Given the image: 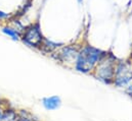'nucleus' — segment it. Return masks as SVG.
Instances as JSON below:
<instances>
[{
  "label": "nucleus",
  "mask_w": 132,
  "mask_h": 121,
  "mask_svg": "<svg viewBox=\"0 0 132 121\" xmlns=\"http://www.w3.org/2000/svg\"><path fill=\"white\" fill-rule=\"evenodd\" d=\"M125 91H126V93H127L130 97H132V83L131 84H129V85L125 88Z\"/></svg>",
  "instance_id": "nucleus-11"
},
{
  "label": "nucleus",
  "mask_w": 132,
  "mask_h": 121,
  "mask_svg": "<svg viewBox=\"0 0 132 121\" xmlns=\"http://www.w3.org/2000/svg\"><path fill=\"white\" fill-rule=\"evenodd\" d=\"M132 83V68L129 63L125 61H118L115 68V75L113 85L116 88H126Z\"/></svg>",
  "instance_id": "nucleus-3"
},
{
  "label": "nucleus",
  "mask_w": 132,
  "mask_h": 121,
  "mask_svg": "<svg viewBox=\"0 0 132 121\" xmlns=\"http://www.w3.org/2000/svg\"><path fill=\"white\" fill-rule=\"evenodd\" d=\"M117 62H118L117 58L113 54L106 52L105 55L101 58V60L96 65V67L94 68L92 74L102 84L113 85Z\"/></svg>",
  "instance_id": "nucleus-2"
},
{
  "label": "nucleus",
  "mask_w": 132,
  "mask_h": 121,
  "mask_svg": "<svg viewBox=\"0 0 132 121\" xmlns=\"http://www.w3.org/2000/svg\"><path fill=\"white\" fill-rule=\"evenodd\" d=\"M6 121H18V119L14 118V119H9V120H6Z\"/></svg>",
  "instance_id": "nucleus-13"
},
{
  "label": "nucleus",
  "mask_w": 132,
  "mask_h": 121,
  "mask_svg": "<svg viewBox=\"0 0 132 121\" xmlns=\"http://www.w3.org/2000/svg\"><path fill=\"white\" fill-rule=\"evenodd\" d=\"M16 119L18 121H33L31 114L28 113L26 110H21L20 112H16Z\"/></svg>",
  "instance_id": "nucleus-9"
},
{
  "label": "nucleus",
  "mask_w": 132,
  "mask_h": 121,
  "mask_svg": "<svg viewBox=\"0 0 132 121\" xmlns=\"http://www.w3.org/2000/svg\"><path fill=\"white\" fill-rule=\"evenodd\" d=\"M62 46H64L63 43L53 42V41H51V40H49L47 38H44L43 41H42V43H41V45H40V47H39V49L41 51H43L44 53L49 54V53H54Z\"/></svg>",
  "instance_id": "nucleus-7"
},
{
  "label": "nucleus",
  "mask_w": 132,
  "mask_h": 121,
  "mask_svg": "<svg viewBox=\"0 0 132 121\" xmlns=\"http://www.w3.org/2000/svg\"><path fill=\"white\" fill-rule=\"evenodd\" d=\"M105 51H102L93 46H84L79 49L74 68L80 73L89 74L92 73L98 62L105 55Z\"/></svg>",
  "instance_id": "nucleus-1"
},
{
  "label": "nucleus",
  "mask_w": 132,
  "mask_h": 121,
  "mask_svg": "<svg viewBox=\"0 0 132 121\" xmlns=\"http://www.w3.org/2000/svg\"><path fill=\"white\" fill-rule=\"evenodd\" d=\"M1 32L4 34V35H6V36H8L11 40H13V41H20L21 40V36H22V34L19 32V31H16L14 28H12L11 26H4V27H2L1 28Z\"/></svg>",
  "instance_id": "nucleus-8"
},
{
  "label": "nucleus",
  "mask_w": 132,
  "mask_h": 121,
  "mask_svg": "<svg viewBox=\"0 0 132 121\" xmlns=\"http://www.w3.org/2000/svg\"><path fill=\"white\" fill-rule=\"evenodd\" d=\"M77 1H78V3H79V4H81V3L83 2V0H77Z\"/></svg>",
  "instance_id": "nucleus-14"
},
{
  "label": "nucleus",
  "mask_w": 132,
  "mask_h": 121,
  "mask_svg": "<svg viewBox=\"0 0 132 121\" xmlns=\"http://www.w3.org/2000/svg\"><path fill=\"white\" fill-rule=\"evenodd\" d=\"M3 112H4V109L1 107V105H0V121L2 120V116H3Z\"/></svg>",
  "instance_id": "nucleus-12"
},
{
  "label": "nucleus",
  "mask_w": 132,
  "mask_h": 121,
  "mask_svg": "<svg viewBox=\"0 0 132 121\" xmlns=\"http://www.w3.org/2000/svg\"><path fill=\"white\" fill-rule=\"evenodd\" d=\"M10 18V14L9 13H6L2 10H0V22L1 21H5V19H9Z\"/></svg>",
  "instance_id": "nucleus-10"
},
{
  "label": "nucleus",
  "mask_w": 132,
  "mask_h": 121,
  "mask_svg": "<svg viewBox=\"0 0 132 121\" xmlns=\"http://www.w3.org/2000/svg\"><path fill=\"white\" fill-rule=\"evenodd\" d=\"M42 106L48 110V111H53L59 109L62 106V99L60 96H50V97H45L41 101Z\"/></svg>",
  "instance_id": "nucleus-6"
},
{
  "label": "nucleus",
  "mask_w": 132,
  "mask_h": 121,
  "mask_svg": "<svg viewBox=\"0 0 132 121\" xmlns=\"http://www.w3.org/2000/svg\"><path fill=\"white\" fill-rule=\"evenodd\" d=\"M79 49L75 46H62L60 49H57L54 52L53 57L57 61L64 64H74L77 55H78Z\"/></svg>",
  "instance_id": "nucleus-5"
},
{
  "label": "nucleus",
  "mask_w": 132,
  "mask_h": 121,
  "mask_svg": "<svg viewBox=\"0 0 132 121\" xmlns=\"http://www.w3.org/2000/svg\"><path fill=\"white\" fill-rule=\"evenodd\" d=\"M44 37L42 35L39 23H35L30 25L29 27H26L21 36V40L26 46L31 48H38V49Z\"/></svg>",
  "instance_id": "nucleus-4"
}]
</instances>
